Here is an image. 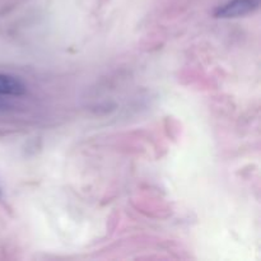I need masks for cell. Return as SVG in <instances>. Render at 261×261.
<instances>
[{
  "instance_id": "obj_1",
  "label": "cell",
  "mask_w": 261,
  "mask_h": 261,
  "mask_svg": "<svg viewBox=\"0 0 261 261\" xmlns=\"http://www.w3.org/2000/svg\"><path fill=\"white\" fill-rule=\"evenodd\" d=\"M259 7V0H231L216 10L217 18H236L246 15Z\"/></svg>"
}]
</instances>
